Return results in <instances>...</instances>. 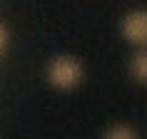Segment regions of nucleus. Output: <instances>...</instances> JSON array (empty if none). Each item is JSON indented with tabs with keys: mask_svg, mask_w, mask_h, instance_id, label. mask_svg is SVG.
Instances as JSON below:
<instances>
[{
	"mask_svg": "<svg viewBox=\"0 0 147 139\" xmlns=\"http://www.w3.org/2000/svg\"><path fill=\"white\" fill-rule=\"evenodd\" d=\"M85 77L82 62L72 55H60L47 65V82L55 90H75Z\"/></svg>",
	"mask_w": 147,
	"mask_h": 139,
	"instance_id": "f257e3e1",
	"label": "nucleus"
},
{
	"mask_svg": "<svg viewBox=\"0 0 147 139\" xmlns=\"http://www.w3.org/2000/svg\"><path fill=\"white\" fill-rule=\"evenodd\" d=\"M122 37L135 47H147V10H132L120 23Z\"/></svg>",
	"mask_w": 147,
	"mask_h": 139,
	"instance_id": "f03ea898",
	"label": "nucleus"
},
{
	"mask_svg": "<svg viewBox=\"0 0 147 139\" xmlns=\"http://www.w3.org/2000/svg\"><path fill=\"white\" fill-rule=\"evenodd\" d=\"M130 75L140 85H147V47H140L130 60Z\"/></svg>",
	"mask_w": 147,
	"mask_h": 139,
	"instance_id": "7ed1b4c3",
	"label": "nucleus"
},
{
	"mask_svg": "<svg viewBox=\"0 0 147 139\" xmlns=\"http://www.w3.org/2000/svg\"><path fill=\"white\" fill-rule=\"evenodd\" d=\"M107 137H135V132L130 127H120V129H110Z\"/></svg>",
	"mask_w": 147,
	"mask_h": 139,
	"instance_id": "20e7f679",
	"label": "nucleus"
},
{
	"mask_svg": "<svg viewBox=\"0 0 147 139\" xmlns=\"http://www.w3.org/2000/svg\"><path fill=\"white\" fill-rule=\"evenodd\" d=\"M5 45H8V32H5V27L0 25V52L5 50Z\"/></svg>",
	"mask_w": 147,
	"mask_h": 139,
	"instance_id": "39448f33",
	"label": "nucleus"
}]
</instances>
